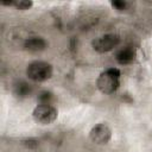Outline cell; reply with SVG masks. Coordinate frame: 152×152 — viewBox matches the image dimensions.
Instances as JSON below:
<instances>
[{"label": "cell", "mask_w": 152, "mask_h": 152, "mask_svg": "<svg viewBox=\"0 0 152 152\" xmlns=\"http://www.w3.org/2000/svg\"><path fill=\"white\" fill-rule=\"evenodd\" d=\"M32 91V87L30 83L20 81L14 86V95H17L18 97H26L31 94Z\"/></svg>", "instance_id": "ba28073f"}, {"label": "cell", "mask_w": 152, "mask_h": 152, "mask_svg": "<svg viewBox=\"0 0 152 152\" xmlns=\"http://www.w3.org/2000/svg\"><path fill=\"white\" fill-rule=\"evenodd\" d=\"M120 76H121V72L118 68H108L103 70L96 80L97 89L102 94L115 93L120 86Z\"/></svg>", "instance_id": "6da1fadb"}, {"label": "cell", "mask_w": 152, "mask_h": 152, "mask_svg": "<svg viewBox=\"0 0 152 152\" xmlns=\"http://www.w3.org/2000/svg\"><path fill=\"white\" fill-rule=\"evenodd\" d=\"M89 138L93 142L97 144V145H104L107 144L110 138H112V129L110 127L104 124V122H101V124H97L95 125L90 132H89Z\"/></svg>", "instance_id": "5b68a950"}, {"label": "cell", "mask_w": 152, "mask_h": 152, "mask_svg": "<svg viewBox=\"0 0 152 152\" xmlns=\"http://www.w3.org/2000/svg\"><path fill=\"white\" fill-rule=\"evenodd\" d=\"M135 57H137V52H135V49L132 46L121 48L115 53V59L121 65H127V64L133 63Z\"/></svg>", "instance_id": "52a82bcc"}, {"label": "cell", "mask_w": 152, "mask_h": 152, "mask_svg": "<svg viewBox=\"0 0 152 152\" xmlns=\"http://www.w3.org/2000/svg\"><path fill=\"white\" fill-rule=\"evenodd\" d=\"M57 116L58 112L52 104H38L32 110V118L39 125H50Z\"/></svg>", "instance_id": "3957f363"}, {"label": "cell", "mask_w": 152, "mask_h": 152, "mask_svg": "<svg viewBox=\"0 0 152 152\" xmlns=\"http://www.w3.org/2000/svg\"><path fill=\"white\" fill-rule=\"evenodd\" d=\"M26 76L33 82H45L52 76V65L44 61H33L26 68Z\"/></svg>", "instance_id": "7a4b0ae2"}, {"label": "cell", "mask_w": 152, "mask_h": 152, "mask_svg": "<svg viewBox=\"0 0 152 152\" xmlns=\"http://www.w3.org/2000/svg\"><path fill=\"white\" fill-rule=\"evenodd\" d=\"M1 5L2 6H12V7H15L17 10L25 11V10L31 8L32 5H33V2L32 1H25V0H15V1H8V2L2 1Z\"/></svg>", "instance_id": "9c48e42d"}, {"label": "cell", "mask_w": 152, "mask_h": 152, "mask_svg": "<svg viewBox=\"0 0 152 152\" xmlns=\"http://www.w3.org/2000/svg\"><path fill=\"white\" fill-rule=\"evenodd\" d=\"M110 5H112V7L115 8L116 11H125V10L127 8V6H128V2L121 1V0H115V1H112Z\"/></svg>", "instance_id": "8fae6325"}, {"label": "cell", "mask_w": 152, "mask_h": 152, "mask_svg": "<svg viewBox=\"0 0 152 152\" xmlns=\"http://www.w3.org/2000/svg\"><path fill=\"white\" fill-rule=\"evenodd\" d=\"M120 43V37L115 33H106L103 36H100L95 38L91 42L93 49L99 53L109 52L113 49H115Z\"/></svg>", "instance_id": "277c9868"}, {"label": "cell", "mask_w": 152, "mask_h": 152, "mask_svg": "<svg viewBox=\"0 0 152 152\" xmlns=\"http://www.w3.org/2000/svg\"><path fill=\"white\" fill-rule=\"evenodd\" d=\"M37 100L39 102V104H51L52 101L55 100L53 97V94L49 90H42L38 96H37Z\"/></svg>", "instance_id": "30bf717a"}, {"label": "cell", "mask_w": 152, "mask_h": 152, "mask_svg": "<svg viewBox=\"0 0 152 152\" xmlns=\"http://www.w3.org/2000/svg\"><path fill=\"white\" fill-rule=\"evenodd\" d=\"M48 48V43L43 37H38V36H33V37H28L25 39L24 42V49L28 52H42Z\"/></svg>", "instance_id": "8992f818"}]
</instances>
